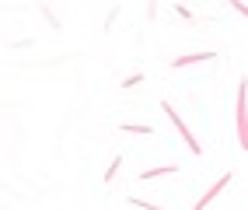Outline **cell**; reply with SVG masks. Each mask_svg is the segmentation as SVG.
Segmentation results:
<instances>
[{"instance_id":"1","label":"cell","mask_w":248,"mask_h":210,"mask_svg":"<svg viewBox=\"0 0 248 210\" xmlns=\"http://www.w3.org/2000/svg\"><path fill=\"white\" fill-rule=\"evenodd\" d=\"M164 116H168V119L175 123V130L182 133V140H186V147H189L192 154H203V147H200V140H196V137H192V130H189V126H186V123H182V116H178V112H175V109H171L168 102H164Z\"/></svg>"},{"instance_id":"2","label":"cell","mask_w":248,"mask_h":210,"mask_svg":"<svg viewBox=\"0 0 248 210\" xmlns=\"http://www.w3.org/2000/svg\"><path fill=\"white\" fill-rule=\"evenodd\" d=\"M227 182H231V172H224L220 179H217V182H213V186L206 189V196H200V203H196L192 210H203V207H210V203H213V196H220V189H224Z\"/></svg>"},{"instance_id":"3","label":"cell","mask_w":248,"mask_h":210,"mask_svg":"<svg viewBox=\"0 0 248 210\" xmlns=\"http://www.w3.org/2000/svg\"><path fill=\"white\" fill-rule=\"evenodd\" d=\"M213 56H217L213 49H206V53H189V56L171 60V67H175V70H182V67H189V63H206V60H213Z\"/></svg>"},{"instance_id":"4","label":"cell","mask_w":248,"mask_h":210,"mask_svg":"<svg viewBox=\"0 0 248 210\" xmlns=\"http://www.w3.org/2000/svg\"><path fill=\"white\" fill-rule=\"evenodd\" d=\"M234 116H238V137H241V147H245V88H238V112H234Z\"/></svg>"},{"instance_id":"5","label":"cell","mask_w":248,"mask_h":210,"mask_svg":"<svg viewBox=\"0 0 248 210\" xmlns=\"http://www.w3.org/2000/svg\"><path fill=\"white\" fill-rule=\"evenodd\" d=\"M123 133H140V137H151V133H154V126H147V123H123Z\"/></svg>"},{"instance_id":"6","label":"cell","mask_w":248,"mask_h":210,"mask_svg":"<svg viewBox=\"0 0 248 210\" xmlns=\"http://www.w3.org/2000/svg\"><path fill=\"white\" fill-rule=\"evenodd\" d=\"M178 168L175 165H164V168H147V172H140V179L147 182V179H157V175H175Z\"/></svg>"},{"instance_id":"7","label":"cell","mask_w":248,"mask_h":210,"mask_svg":"<svg viewBox=\"0 0 248 210\" xmlns=\"http://www.w3.org/2000/svg\"><path fill=\"white\" fill-rule=\"evenodd\" d=\"M119 168H123V154H115V158H112V165L105 168V182H112V179H115V172H119Z\"/></svg>"},{"instance_id":"8","label":"cell","mask_w":248,"mask_h":210,"mask_svg":"<svg viewBox=\"0 0 248 210\" xmlns=\"http://www.w3.org/2000/svg\"><path fill=\"white\" fill-rule=\"evenodd\" d=\"M126 203H129V207H140V210H164V207H157V203H147V200H137V196H129Z\"/></svg>"},{"instance_id":"9","label":"cell","mask_w":248,"mask_h":210,"mask_svg":"<svg viewBox=\"0 0 248 210\" xmlns=\"http://www.w3.org/2000/svg\"><path fill=\"white\" fill-rule=\"evenodd\" d=\"M140 81H143L140 74H137V77H126V81H123V88H137V84H140Z\"/></svg>"}]
</instances>
